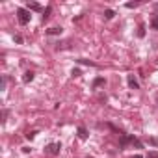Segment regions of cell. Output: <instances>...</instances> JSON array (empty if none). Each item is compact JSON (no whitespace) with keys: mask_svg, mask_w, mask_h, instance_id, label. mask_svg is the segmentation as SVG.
I'll list each match as a JSON object with an SVG mask.
<instances>
[{"mask_svg":"<svg viewBox=\"0 0 158 158\" xmlns=\"http://www.w3.org/2000/svg\"><path fill=\"white\" fill-rule=\"evenodd\" d=\"M61 32H63L61 26H52V28L47 30V35H61Z\"/></svg>","mask_w":158,"mask_h":158,"instance_id":"cell-9","label":"cell"},{"mask_svg":"<svg viewBox=\"0 0 158 158\" xmlns=\"http://www.w3.org/2000/svg\"><path fill=\"white\" fill-rule=\"evenodd\" d=\"M50 13H52V6H47V8H45V11H43V17H41V19H43V23H45V21H48Z\"/></svg>","mask_w":158,"mask_h":158,"instance_id":"cell-11","label":"cell"},{"mask_svg":"<svg viewBox=\"0 0 158 158\" xmlns=\"http://www.w3.org/2000/svg\"><path fill=\"white\" fill-rule=\"evenodd\" d=\"M76 136H78V138H80L82 141H86V139L89 138V132H88V128H86L84 125H80V127H78V128H76Z\"/></svg>","mask_w":158,"mask_h":158,"instance_id":"cell-5","label":"cell"},{"mask_svg":"<svg viewBox=\"0 0 158 158\" xmlns=\"http://www.w3.org/2000/svg\"><path fill=\"white\" fill-rule=\"evenodd\" d=\"M147 143H149V145H152V147H156V149H158V138H152V136H149V138H147Z\"/></svg>","mask_w":158,"mask_h":158,"instance_id":"cell-14","label":"cell"},{"mask_svg":"<svg viewBox=\"0 0 158 158\" xmlns=\"http://www.w3.org/2000/svg\"><path fill=\"white\" fill-rule=\"evenodd\" d=\"M138 6V2H127V8L128 10H132V8H136Z\"/></svg>","mask_w":158,"mask_h":158,"instance_id":"cell-22","label":"cell"},{"mask_svg":"<svg viewBox=\"0 0 158 158\" xmlns=\"http://www.w3.org/2000/svg\"><path fill=\"white\" fill-rule=\"evenodd\" d=\"M101 86H106V78L104 76H97L95 80L91 82V89H99Z\"/></svg>","mask_w":158,"mask_h":158,"instance_id":"cell-6","label":"cell"},{"mask_svg":"<svg viewBox=\"0 0 158 158\" xmlns=\"http://www.w3.org/2000/svg\"><path fill=\"white\" fill-rule=\"evenodd\" d=\"M138 37H145V24L143 23L138 24Z\"/></svg>","mask_w":158,"mask_h":158,"instance_id":"cell-13","label":"cell"},{"mask_svg":"<svg viewBox=\"0 0 158 158\" xmlns=\"http://www.w3.org/2000/svg\"><path fill=\"white\" fill-rule=\"evenodd\" d=\"M80 74H82V71H80V69H78V67L71 71V76H73V78H78V76H80Z\"/></svg>","mask_w":158,"mask_h":158,"instance_id":"cell-17","label":"cell"},{"mask_svg":"<svg viewBox=\"0 0 158 158\" xmlns=\"http://www.w3.org/2000/svg\"><path fill=\"white\" fill-rule=\"evenodd\" d=\"M13 39H15V43H17V45H23V43H24L23 35H19V34H17V35H13Z\"/></svg>","mask_w":158,"mask_h":158,"instance_id":"cell-19","label":"cell"},{"mask_svg":"<svg viewBox=\"0 0 158 158\" xmlns=\"http://www.w3.org/2000/svg\"><path fill=\"white\" fill-rule=\"evenodd\" d=\"M76 63H80V65H89V67H99L95 61H91V60H86V58H78V60H76Z\"/></svg>","mask_w":158,"mask_h":158,"instance_id":"cell-10","label":"cell"},{"mask_svg":"<svg viewBox=\"0 0 158 158\" xmlns=\"http://www.w3.org/2000/svg\"><path fill=\"white\" fill-rule=\"evenodd\" d=\"M26 10H28V11H41V13L45 11V10L41 8V4H37V2H28V4H26Z\"/></svg>","mask_w":158,"mask_h":158,"instance_id":"cell-8","label":"cell"},{"mask_svg":"<svg viewBox=\"0 0 158 158\" xmlns=\"http://www.w3.org/2000/svg\"><path fill=\"white\" fill-rule=\"evenodd\" d=\"M15 13H17V21H19L21 26H26V24L30 23V19H32V13H30L26 8H17Z\"/></svg>","mask_w":158,"mask_h":158,"instance_id":"cell-2","label":"cell"},{"mask_svg":"<svg viewBox=\"0 0 158 158\" xmlns=\"http://www.w3.org/2000/svg\"><path fill=\"white\" fill-rule=\"evenodd\" d=\"M60 151H61V143L60 141H52V143L45 145V154H48V156H58Z\"/></svg>","mask_w":158,"mask_h":158,"instance_id":"cell-3","label":"cell"},{"mask_svg":"<svg viewBox=\"0 0 158 158\" xmlns=\"http://www.w3.org/2000/svg\"><path fill=\"white\" fill-rule=\"evenodd\" d=\"M128 145H132V147H136V149H143V143H141V139H138L134 134L121 132V134H119V151H125Z\"/></svg>","mask_w":158,"mask_h":158,"instance_id":"cell-1","label":"cell"},{"mask_svg":"<svg viewBox=\"0 0 158 158\" xmlns=\"http://www.w3.org/2000/svg\"><path fill=\"white\" fill-rule=\"evenodd\" d=\"M151 28H152V30H156V32H158V15H154V17H152V19H151Z\"/></svg>","mask_w":158,"mask_h":158,"instance_id":"cell-15","label":"cell"},{"mask_svg":"<svg viewBox=\"0 0 158 158\" xmlns=\"http://www.w3.org/2000/svg\"><path fill=\"white\" fill-rule=\"evenodd\" d=\"M8 115H10V110H8V108H4V110H2V125H6Z\"/></svg>","mask_w":158,"mask_h":158,"instance_id":"cell-16","label":"cell"},{"mask_svg":"<svg viewBox=\"0 0 158 158\" xmlns=\"http://www.w3.org/2000/svg\"><path fill=\"white\" fill-rule=\"evenodd\" d=\"M154 11H158V2H156V4H154Z\"/></svg>","mask_w":158,"mask_h":158,"instance_id":"cell-24","label":"cell"},{"mask_svg":"<svg viewBox=\"0 0 158 158\" xmlns=\"http://www.w3.org/2000/svg\"><path fill=\"white\" fill-rule=\"evenodd\" d=\"M35 134H37V130H28V132H26V139H34Z\"/></svg>","mask_w":158,"mask_h":158,"instance_id":"cell-18","label":"cell"},{"mask_svg":"<svg viewBox=\"0 0 158 158\" xmlns=\"http://www.w3.org/2000/svg\"><path fill=\"white\" fill-rule=\"evenodd\" d=\"M114 17H115V11L114 10H104V19L106 21H112Z\"/></svg>","mask_w":158,"mask_h":158,"instance_id":"cell-12","label":"cell"},{"mask_svg":"<svg viewBox=\"0 0 158 158\" xmlns=\"http://www.w3.org/2000/svg\"><path fill=\"white\" fill-rule=\"evenodd\" d=\"M145 158H158V151H149Z\"/></svg>","mask_w":158,"mask_h":158,"instance_id":"cell-20","label":"cell"},{"mask_svg":"<svg viewBox=\"0 0 158 158\" xmlns=\"http://www.w3.org/2000/svg\"><path fill=\"white\" fill-rule=\"evenodd\" d=\"M86 158H95V156H86Z\"/></svg>","mask_w":158,"mask_h":158,"instance_id":"cell-25","label":"cell"},{"mask_svg":"<svg viewBox=\"0 0 158 158\" xmlns=\"http://www.w3.org/2000/svg\"><path fill=\"white\" fill-rule=\"evenodd\" d=\"M6 84H8V78H6V76H2V82H0V89H2V91L6 89Z\"/></svg>","mask_w":158,"mask_h":158,"instance_id":"cell-21","label":"cell"},{"mask_svg":"<svg viewBox=\"0 0 158 158\" xmlns=\"http://www.w3.org/2000/svg\"><path fill=\"white\" fill-rule=\"evenodd\" d=\"M132 158H143V156H141V154H134Z\"/></svg>","mask_w":158,"mask_h":158,"instance_id":"cell-23","label":"cell"},{"mask_svg":"<svg viewBox=\"0 0 158 158\" xmlns=\"http://www.w3.org/2000/svg\"><path fill=\"white\" fill-rule=\"evenodd\" d=\"M127 84H128V88H130V89H139V82H138V78H136V74H134V73L127 74Z\"/></svg>","mask_w":158,"mask_h":158,"instance_id":"cell-4","label":"cell"},{"mask_svg":"<svg viewBox=\"0 0 158 158\" xmlns=\"http://www.w3.org/2000/svg\"><path fill=\"white\" fill-rule=\"evenodd\" d=\"M34 78H35V73L34 71H24V74H23V82L24 84H30Z\"/></svg>","mask_w":158,"mask_h":158,"instance_id":"cell-7","label":"cell"}]
</instances>
